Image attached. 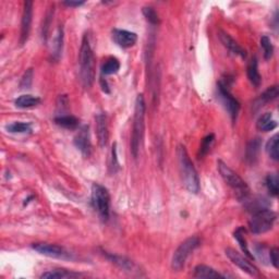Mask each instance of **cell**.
Masks as SVG:
<instances>
[{"label":"cell","instance_id":"6da1fadb","mask_svg":"<svg viewBox=\"0 0 279 279\" xmlns=\"http://www.w3.org/2000/svg\"><path fill=\"white\" fill-rule=\"evenodd\" d=\"M179 168H180V173L182 178L183 186L190 193L196 194L200 191V178L198 171L194 167L193 163L190 159V156L187 154L185 146L180 145L177 150Z\"/></svg>","mask_w":279,"mask_h":279},{"label":"cell","instance_id":"7a4b0ae2","mask_svg":"<svg viewBox=\"0 0 279 279\" xmlns=\"http://www.w3.org/2000/svg\"><path fill=\"white\" fill-rule=\"evenodd\" d=\"M78 63H80V78L83 85L91 87L95 80V56L87 34H85L82 39Z\"/></svg>","mask_w":279,"mask_h":279},{"label":"cell","instance_id":"3957f363","mask_svg":"<svg viewBox=\"0 0 279 279\" xmlns=\"http://www.w3.org/2000/svg\"><path fill=\"white\" fill-rule=\"evenodd\" d=\"M145 111L146 104L143 95H138L135 99L134 107V117H133V126H132V137H131V153L134 158H137L141 146L144 130H145Z\"/></svg>","mask_w":279,"mask_h":279},{"label":"cell","instance_id":"277c9868","mask_svg":"<svg viewBox=\"0 0 279 279\" xmlns=\"http://www.w3.org/2000/svg\"><path fill=\"white\" fill-rule=\"evenodd\" d=\"M217 167L218 170H219L221 178L224 179V181L231 187V189H233L235 191L238 198L241 200L248 198V193H250V189H248L247 182L244 181L237 172H234L229 166H227L224 161L218 160Z\"/></svg>","mask_w":279,"mask_h":279},{"label":"cell","instance_id":"5b68a950","mask_svg":"<svg viewBox=\"0 0 279 279\" xmlns=\"http://www.w3.org/2000/svg\"><path fill=\"white\" fill-rule=\"evenodd\" d=\"M276 219V213L273 212L272 209L262 208L254 212L250 221H248V226H250V230L254 234L265 233L273 229Z\"/></svg>","mask_w":279,"mask_h":279},{"label":"cell","instance_id":"8992f818","mask_svg":"<svg viewBox=\"0 0 279 279\" xmlns=\"http://www.w3.org/2000/svg\"><path fill=\"white\" fill-rule=\"evenodd\" d=\"M92 203L99 217L106 221L110 214V195L106 187L99 183L92 186Z\"/></svg>","mask_w":279,"mask_h":279},{"label":"cell","instance_id":"52a82bcc","mask_svg":"<svg viewBox=\"0 0 279 279\" xmlns=\"http://www.w3.org/2000/svg\"><path fill=\"white\" fill-rule=\"evenodd\" d=\"M200 246V239L198 237H190L185 240L174 251L171 260V267L176 272L181 270L186 263V260L193 253L196 248Z\"/></svg>","mask_w":279,"mask_h":279},{"label":"cell","instance_id":"ba28073f","mask_svg":"<svg viewBox=\"0 0 279 279\" xmlns=\"http://www.w3.org/2000/svg\"><path fill=\"white\" fill-rule=\"evenodd\" d=\"M217 90L222 104H224L227 111L229 112L231 120L234 122L237 120L238 113L240 110V103L238 102L237 98H234L232 94L230 93L228 83L225 82L224 80H220L217 83Z\"/></svg>","mask_w":279,"mask_h":279},{"label":"cell","instance_id":"9c48e42d","mask_svg":"<svg viewBox=\"0 0 279 279\" xmlns=\"http://www.w3.org/2000/svg\"><path fill=\"white\" fill-rule=\"evenodd\" d=\"M226 255L231 262H232V264L238 266V267L241 270H243L244 273H247L248 275H250V276L252 277L260 276L259 269L256 268V266L253 265V263H251L247 257H244L243 255L240 254L239 252L233 250V248H226Z\"/></svg>","mask_w":279,"mask_h":279},{"label":"cell","instance_id":"30bf717a","mask_svg":"<svg viewBox=\"0 0 279 279\" xmlns=\"http://www.w3.org/2000/svg\"><path fill=\"white\" fill-rule=\"evenodd\" d=\"M33 250L38 252L39 254L45 255L48 257H52V259H70L69 252L64 250V248L58 244H52L47 242H38L34 243Z\"/></svg>","mask_w":279,"mask_h":279},{"label":"cell","instance_id":"8fae6325","mask_svg":"<svg viewBox=\"0 0 279 279\" xmlns=\"http://www.w3.org/2000/svg\"><path fill=\"white\" fill-rule=\"evenodd\" d=\"M32 20H33V2L28 0V1L24 2L23 13H22L21 35H20L21 45H24L30 36L31 26H32Z\"/></svg>","mask_w":279,"mask_h":279},{"label":"cell","instance_id":"7c38bea8","mask_svg":"<svg viewBox=\"0 0 279 279\" xmlns=\"http://www.w3.org/2000/svg\"><path fill=\"white\" fill-rule=\"evenodd\" d=\"M112 39L118 46L122 48H129L135 45L138 41V35L134 32L126 30L115 29L112 30Z\"/></svg>","mask_w":279,"mask_h":279},{"label":"cell","instance_id":"4fadbf2b","mask_svg":"<svg viewBox=\"0 0 279 279\" xmlns=\"http://www.w3.org/2000/svg\"><path fill=\"white\" fill-rule=\"evenodd\" d=\"M74 145L83 155L89 157L92 153V143L90 139L89 126H82L74 138Z\"/></svg>","mask_w":279,"mask_h":279},{"label":"cell","instance_id":"5bb4252c","mask_svg":"<svg viewBox=\"0 0 279 279\" xmlns=\"http://www.w3.org/2000/svg\"><path fill=\"white\" fill-rule=\"evenodd\" d=\"M96 120V134H97L98 144L100 147H105L108 144L109 140V129L107 116L105 113H98L95 118Z\"/></svg>","mask_w":279,"mask_h":279},{"label":"cell","instance_id":"9a60e30c","mask_svg":"<svg viewBox=\"0 0 279 279\" xmlns=\"http://www.w3.org/2000/svg\"><path fill=\"white\" fill-rule=\"evenodd\" d=\"M103 253H104V256H106L107 260L110 261L112 264H115L117 267H119L120 269L124 270V272H128V273L138 272V266L135 265L134 262L129 260L128 257L112 254V253H108V252H105V251Z\"/></svg>","mask_w":279,"mask_h":279},{"label":"cell","instance_id":"2e32d148","mask_svg":"<svg viewBox=\"0 0 279 279\" xmlns=\"http://www.w3.org/2000/svg\"><path fill=\"white\" fill-rule=\"evenodd\" d=\"M219 39L222 45H224L227 49L230 52H232L233 55L240 56L241 58H246L247 57V51L243 49V48L239 45V44L234 41V39L230 36L229 34H227L225 32L220 31L219 32Z\"/></svg>","mask_w":279,"mask_h":279},{"label":"cell","instance_id":"e0dca14e","mask_svg":"<svg viewBox=\"0 0 279 279\" xmlns=\"http://www.w3.org/2000/svg\"><path fill=\"white\" fill-rule=\"evenodd\" d=\"M80 277H83L82 274L73 272V270L63 269V268L48 270V272H45L41 275V278H45V279H73V278H80Z\"/></svg>","mask_w":279,"mask_h":279},{"label":"cell","instance_id":"ac0fdd59","mask_svg":"<svg viewBox=\"0 0 279 279\" xmlns=\"http://www.w3.org/2000/svg\"><path fill=\"white\" fill-rule=\"evenodd\" d=\"M278 95H279L278 86L277 85L270 86V87H268L267 90L264 91V93L261 94L260 97L255 100L253 107L255 108V110H257V109L263 107L265 104H267L269 102H273L274 99H276L278 97Z\"/></svg>","mask_w":279,"mask_h":279},{"label":"cell","instance_id":"d6986e66","mask_svg":"<svg viewBox=\"0 0 279 279\" xmlns=\"http://www.w3.org/2000/svg\"><path fill=\"white\" fill-rule=\"evenodd\" d=\"M256 126L261 131L268 132V131H272L276 128L277 122L276 120H274L272 112H265L259 118V120L256 122Z\"/></svg>","mask_w":279,"mask_h":279},{"label":"cell","instance_id":"ffe728a7","mask_svg":"<svg viewBox=\"0 0 279 279\" xmlns=\"http://www.w3.org/2000/svg\"><path fill=\"white\" fill-rule=\"evenodd\" d=\"M193 276L195 278H224V275L218 273L212 267L207 265H198L194 269Z\"/></svg>","mask_w":279,"mask_h":279},{"label":"cell","instance_id":"44dd1931","mask_svg":"<svg viewBox=\"0 0 279 279\" xmlns=\"http://www.w3.org/2000/svg\"><path fill=\"white\" fill-rule=\"evenodd\" d=\"M41 98L37 96L33 95H21L15 100V105L17 108L26 109V108H33L37 105L41 104Z\"/></svg>","mask_w":279,"mask_h":279},{"label":"cell","instance_id":"7402d4cb","mask_svg":"<svg viewBox=\"0 0 279 279\" xmlns=\"http://www.w3.org/2000/svg\"><path fill=\"white\" fill-rule=\"evenodd\" d=\"M248 78L250 82L255 87H259L261 85L262 78L259 72V67H257V59L256 57L252 58L250 62L248 64Z\"/></svg>","mask_w":279,"mask_h":279},{"label":"cell","instance_id":"603a6c76","mask_svg":"<svg viewBox=\"0 0 279 279\" xmlns=\"http://www.w3.org/2000/svg\"><path fill=\"white\" fill-rule=\"evenodd\" d=\"M234 239L237 240V242L239 243L240 248H241L242 252L246 254V256L248 257V260H254L255 257L254 255L252 254L251 251L248 250V243H247V239L244 235H246V229L243 228V227H239V228L234 231Z\"/></svg>","mask_w":279,"mask_h":279},{"label":"cell","instance_id":"cb8c5ba5","mask_svg":"<svg viewBox=\"0 0 279 279\" xmlns=\"http://www.w3.org/2000/svg\"><path fill=\"white\" fill-rule=\"evenodd\" d=\"M262 146V142L260 139H252L250 142H248L246 151V158L250 164H254V161L257 158V155H259L260 148Z\"/></svg>","mask_w":279,"mask_h":279},{"label":"cell","instance_id":"d4e9b609","mask_svg":"<svg viewBox=\"0 0 279 279\" xmlns=\"http://www.w3.org/2000/svg\"><path fill=\"white\" fill-rule=\"evenodd\" d=\"M56 124H58L61 128L68 129V130H74L78 126V119L74 116L70 115H62L57 117L55 119Z\"/></svg>","mask_w":279,"mask_h":279},{"label":"cell","instance_id":"484cf974","mask_svg":"<svg viewBox=\"0 0 279 279\" xmlns=\"http://www.w3.org/2000/svg\"><path fill=\"white\" fill-rule=\"evenodd\" d=\"M62 44H63V30L62 28H58L56 36L54 38V43H52V58L58 60L61 55V50H62Z\"/></svg>","mask_w":279,"mask_h":279},{"label":"cell","instance_id":"4316f807","mask_svg":"<svg viewBox=\"0 0 279 279\" xmlns=\"http://www.w3.org/2000/svg\"><path fill=\"white\" fill-rule=\"evenodd\" d=\"M119 60L115 58V57H110V58H108L102 65V74L103 76H111V74H115L119 71Z\"/></svg>","mask_w":279,"mask_h":279},{"label":"cell","instance_id":"83f0119b","mask_svg":"<svg viewBox=\"0 0 279 279\" xmlns=\"http://www.w3.org/2000/svg\"><path fill=\"white\" fill-rule=\"evenodd\" d=\"M6 130L10 133H29L32 131V124L29 122H12L6 125Z\"/></svg>","mask_w":279,"mask_h":279},{"label":"cell","instance_id":"f1b7e54d","mask_svg":"<svg viewBox=\"0 0 279 279\" xmlns=\"http://www.w3.org/2000/svg\"><path fill=\"white\" fill-rule=\"evenodd\" d=\"M278 134H275L274 137L268 140L267 144H266V152H267L268 156L274 160L279 159V151H278Z\"/></svg>","mask_w":279,"mask_h":279},{"label":"cell","instance_id":"f546056e","mask_svg":"<svg viewBox=\"0 0 279 279\" xmlns=\"http://www.w3.org/2000/svg\"><path fill=\"white\" fill-rule=\"evenodd\" d=\"M266 186L270 194L273 196H277L279 192V181L277 174L270 173L266 177Z\"/></svg>","mask_w":279,"mask_h":279},{"label":"cell","instance_id":"4dcf8cb0","mask_svg":"<svg viewBox=\"0 0 279 279\" xmlns=\"http://www.w3.org/2000/svg\"><path fill=\"white\" fill-rule=\"evenodd\" d=\"M261 47L263 49V54H264V58L266 60H269L272 58L274 55V46L272 44V41H270L268 36H264L261 37Z\"/></svg>","mask_w":279,"mask_h":279},{"label":"cell","instance_id":"1f68e13d","mask_svg":"<svg viewBox=\"0 0 279 279\" xmlns=\"http://www.w3.org/2000/svg\"><path fill=\"white\" fill-rule=\"evenodd\" d=\"M214 141H215V135H214L213 133L208 134L207 137H205L203 139L202 144H201V146H200V152H199L200 158H203V157L207 154L209 150H211Z\"/></svg>","mask_w":279,"mask_h":279},{"label":"cell","instance_id":"d6a6232c","mask_svg":"<svg viewBox=\"0 0 279 279\" xmlns=\"http://www.w3.org/2000/svg\"><path fill=\"white\" fill-rule=\"evenodd\" d=\"M142 12H143L144 16H145L146 21L150 22L151 24H153V25H158L159 24V22H160L159 16H158V15H157V12L155 11L154 8L150 7V6L144 7Z\"/></svg>","mask_w":279,"mask_h":279},{"label":"cell","instance_id":"836d02e7","mask_svg":"<svg viewBox=\"0 0 279 279\" xmlns=\"http://www.w3.org/2000/svg\"><path fill=\"white\" fill-rule=\"evenodd\" d=\"M32 82H33V69H29L26 70L24 76L21 78L20 82L21 89H30L31 85H32Z\"/></svg>","mask_w":279,"mask_h":279},{"label":"cell","instance_id":"e575fe53","mask_svg":"<svg viewBox=\"0 0 279 279\" xmlns=\"http://www.w3.org/2000/svg\"><path fill=\"white\" fill-rule=\"evenodd\" d=\"M269 259L270 262L275 268H278V262H279V251L277 248H273L272 250L269 251Z\"/></svg>","mask_w":279,"mask_h":279},{"label":"cell","instance_id":"d590c367","mask_svg":"<svg viewBox=\"0 0 279 279\" xmlns=\"http://www.w3.org/2000/svg\"><path fill=\"white\" fill-rule=\"evenodd\" d=\"M51 17H52V12H48L47 16H46V19L45 22H44V25H43V38L45 39L47 38V33H48V30H49V25H50V22H51Z\"/></svg>","mask_w":279,"mask_h":279},{"label":"cell","instance_id":"8d00e7d4","mask_svg":"<svg viewBox=\"0 0 279 279\" xmlns=\"http://www.w3.org/2000/svg\"><path fill=\"white\" fill-rule=\"evenodd\" d=\"M85 3V1H73V0H68V1H63V4L70 8H76V7H80L83 6Z\"/></svg>","mask_w":279,"mask_h":279}]
</instances>
